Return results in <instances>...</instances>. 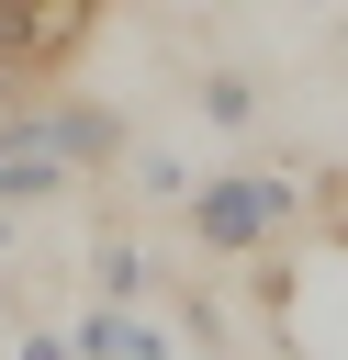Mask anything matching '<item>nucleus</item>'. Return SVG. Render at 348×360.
I'll use <instances>...</instances> for the list:
<instances>
[{
    "instance_id": "nucleus-3",
    "label": "nucleus",
    "mask_w": 348,
    "mask_h": 360,
    "mask_svg": "<svg viewBox=\"0 0 348 360\" xmlns=\"http://www.w3.org/2000/svg\"><path fill=\"white\" fill-rule=\"evenodd\" d=\"M180 202H191V236L225 248V259L292 225V180H269V169H213V180H191Z\"/></svg>"
},
{
    "instance_id": "nucleus-2",
    "label": "nucleus",
    "mask_w": 348,
    "mask_h": 360,
    "mask_svg": "<svg viewBox=\"0 0 348 360\" xmlns=\"http://www.w3.org/2000/svg\"><path fill=\"white\" fill-rule=\"evenodd\" d=\"M101 0H0V90H45L56 68H79Z\"/></svg>"
},
{
    "instance_id": "nucleus-1",
    "label": "nucleus",
    "mask_w": 348,
    "mask_h": 360,
    "mask_svg": "<svg viewBox=\"0 0 348 360\" xmlns=\"http://www.w3.org/2000/svg\"><path fill=\"white\" fill-rule=\"evenodd\" d=\"M258 315H269L281 360H348V225L303 236V248L258 281Z\"/></svg>"
}]
</instances>
